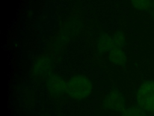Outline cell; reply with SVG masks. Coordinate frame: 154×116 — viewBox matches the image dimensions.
I'll list each match as a JSON object with an SVG mask.
<instances>
[{
    "label": "cell",
    "mask_w": 154,
    "mask_h": 116,
    "mask_svg": "<svg viewBox=\"0 0 154 116\" xmlns=\"http://www.w3.org/2000/svg\"><path fill=\"white\" fill-rule=\"evenodd\" d=\"M137 105L146 112H154V80L143 82L136 94Z\"/></svg>",
    "instance_id": "cell-2"
},
{
    "label": "cell",
    "mask_w": 154,
    "mask_h": 116,
    "mask_svg": "<svg viewBox=\"0 0 154 116\" xmlns=\"http://www.w3.org/2000/svg\"><path fill=\"white\" fill-rule=\"evenodd\" d=\"M114 47L112 36L106 33L100 34L97 41V50L102 54L109 53Z\"/></svg>",
    "instance_id": "cell-6"
},
{
    "label": "cell",
    "mask_w": 154,
    "mask_h": 116,
    "mask_svg": "<svg viewBox=\"0 0 154 116\" xmlns=\"http://www.w3.org/2000/svg\"><path fill=\"white\" fill-rule=\"evenodd\" d=\"M46 87L49 93L53 97H60L66 92L67 82L60 76L52 74L47 79Z\"/></svg>",
    "instance_id": "cell-5"
},
{
    "label": "cell",
    "mask_w": 154,
    "mask_h": 116,
    "mask_svg": "<svg viewBox=\"0 0 154 116\" xmlns=\"http://www.w3.org/2000/svg\"><path fill=\"white\" fill-rule=\"evenodd\" d=\"M108 59L112 63L124 66L127 62V56L122 48L114 47L108 53Z\"/></svg>",
    "instance_id": "cell-7"
},
{
    "label": "cell",
    "mask_w": 154,
    "mask_h": 116,
    "mask_svg": "<svg viewBox=\"0 0 154 116\" xmlns=\"http://www.w3.org/2000/svg\"><path fill=\"white\" fill-rule=\"evenodd\" d=\"M103 107L108 110L116 112L123 111L125 109V101L122 92L114 89L110 91L104 98Z\"/></svg>",
    "instance_id": "cell-4"
},
{
    "label": "cell",
    "mask_w": 154,
    "mask_h": 116,
    "mask_svg": "<svg viewBox=\"0 0 154 116\" xmlns=\"http://www.w3.org/2000/svg\"><path fill=\"white\" fill-rule=\"evenodd\" d=\"M149 11H150V15L154 21V0H152V5Z\"/></svg>",
    "instance_id": "cell-11"
},
{
    "label": "cell",
    "mask_w": 154,
    "mask_h": 116,
    "mask_svg": "<svg viewBox=\"0 0 154 116\" xmlns=\"http://www.w3.org/2000/svg\"><path fill=\"white\" fill-rule=\"evenodd\" d=\"M122 116H146V111L138 105L125 108L122 111Z\"/></svg>",
    "instance_id": "cell-8"
},
{
    "label": "cell",
    "mask_w": 154,
    "mask_h": 116,
    "mask_svg": "<svg viewBox=\"0 0 154 116\" xmlns=\"http://www.w3.org/2000/svg\"><path fill=\"white\" fill-rule=\"evenodd\" d=\"M132 6L137 10L147 11L150 9L152 0H131Z\"/></svg>",
    "instance_id": "cell-9"
},
{
    "label": "cell",
    "mask_w": 154,
    "mask_h": 116,
    "mask_svg": "<svg viewBox=\"0 0 154 116\" xmlns=\"http://www.w3.org/2000/svg\"><path fill=\"white\" fill-rule=\"evenodd\" d=\"M114 47L123 48L126 43V37L122 31H117L112 36Z\"/></svg>",
    "instance_id": "cell-10"
},
{
    "label": "cell",
    "mask_w": 154,
    "mask_h": 116,
    "mask_svg": "<svg viewBox=\"0 0 154 116\" xmlns=\"http://www.w3.org/2000/svg\"><path fill=\"white\" fill-rule=\"evenodd\" d=\"M54 67L53 59L46 54L37 58L32 66L33 75L38 79H48L52 74Z\"/></svg>",
    "instance_id": "cell-3"
},
{
    "label": "cell",
    "mask_w": 154,
    "mask_h": 116,
    "mask_svg": "<svg viewBox=\"0 0 154 116\" xmlns=\"http://www.w3.org/2000/svg\"><path fill=\"white\" fill-rule=\"evenodd\" d=\"M92 91V83L84 75H75L67 82L66 93L72 98L76 100L84 99L90 96Z\"/></svg>",
    "instance_id": "cell-1"
}]
</instances>
